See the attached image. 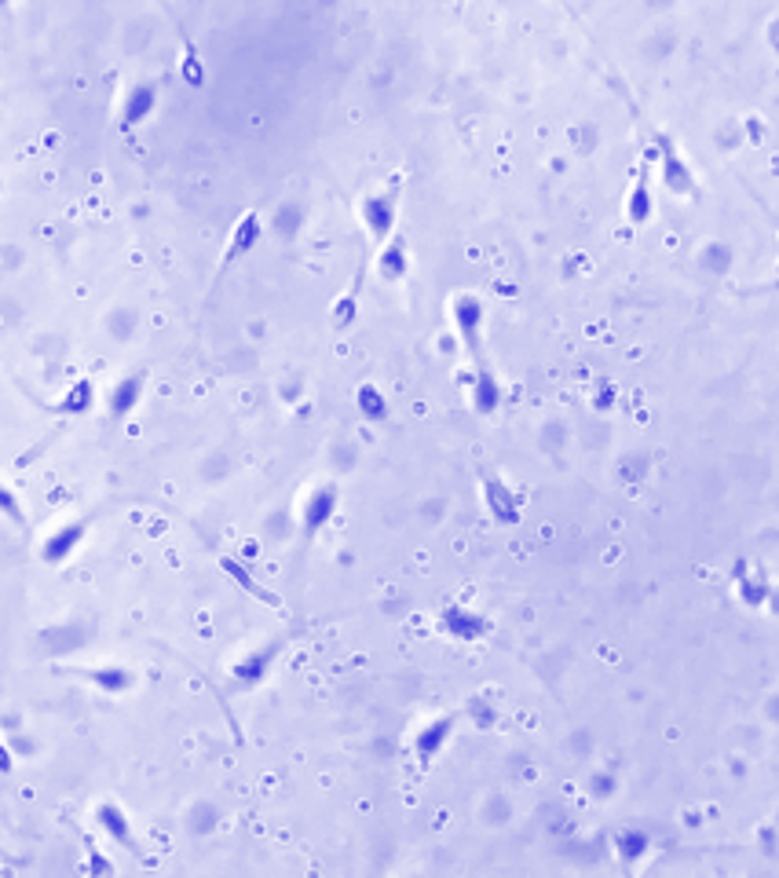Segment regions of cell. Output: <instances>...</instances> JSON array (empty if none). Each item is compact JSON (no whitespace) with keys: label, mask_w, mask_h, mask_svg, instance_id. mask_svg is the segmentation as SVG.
I'll list each match as a JSON object with an SVG mask.
<instances>
[{"label":"cell","mask_w":779,"mask_h":878,"mask_svg":"<svg viewBox=\"0 0 779 878\" xmlns=\"http://www.w3.org/2000/svg\"><path fill=\"white\" fill-rule=\"evenodd\" d=\"M454 322H458V333L465 348H469L472 370H476V377H472V407L480 414H491L498 407V399H502V388H498V377H494L487 352H483V300L476 293H461L454 300Z\"/></svg>","instance_id":"obj_1"},{"label":"cell","mask_w":779,"mask_h":878,"mask_svg":"<svg viewBox=\"0 0 779 878\" xmlns=\"http://www.w3.org/2000/svg\"><path fill=\"white\" fill-rule=\"evenodd\" d=\"M260 235H264V216L257 209H249V213L238 216V224L231 227V235H227V249L220 253V268L216 275H224L238 264V260H246L253 249H257Z\"/></svg>","instance_id":"obj_2"},{"label":"cell","mask_w":779,"mask_h":878,"mask_svg":"<svg viewBox=\"0 0 779 878\" xmlns=\"http://www.w3.org/2000/svg\"><path fill=\"white\" fill-rule=\"evenodd\" d=\"M480 480H483V502H487V513L494 516V524L513 527L516 520H520V502H516L513 487L491 469H483Z\"/></svg>","instance_id":"obj_3"},{"label":"cell","mask_w":779,"mask_h":878,"mask_svg":"<svg viewBox=\"0 0 779 878\" xmlns=\"http://www.w3.org/2000/svg\"><path fill=\"white\" fill-rule=\"evenodd\" d=\"M363 220L377 242H388V238L395 235V220H399V187L370 194L363 202Z\"/></svg>","instance_id":"obj_4"},{"label":"cell","mask_w":779,"mask_h":878,"mask_svg":"<svg viewBox=\"0 0 779 878\" xmlns=\"http://www.w3.org/2000/svg\"><path fill=\"white\" fill-rule=\"evenodd\" d=\"M158 99H161L158 81H139V85H132L129 96H125V103H121V118H118L121 132L129 136L132 129H139V125H143V121H147L150 114L158 110Z\"/></svg>","instance_id":"obj_5"},{"label":"cell","mask_w":779,"mask_h":878,"mask_svg":"<svg viewBox=\"0 0 779 878\" xmlns=\"http://www.w3.org/2000/svg\"><path fill=\"white\" fill-rule=\"evenodd\" d=\"M659 150H662V183H666L670 194H677V198H692L695 176H692V169L684 165L681 150L673 147L670 136H659Z\"/></svg>","instance_id":"obj_6"},{"label":"cell","mask_w":779,"mask_h":878,"mask_svg":"<svg viewBox=\"0 0 779 878\" xmlns=\"http://www.w3.org/2000/svg\"><path fill=\"white\" fill-rule=\"evenodd\" d=\"M651 209H655V202H651V154H648V158L637 165V176H633L630 194H626V220H630L633 227H644L651 220Z\"/></svg>","instance_id":"obj_7"},{"label":"cell","mask_w":779,"mask_h":878,"mask_svg":"<svg viewBox=\"0 0 779 878\" xmlns=\"http://www.w3.org/2000/svg\"><path fill=\"white\" fill-rule=\"evenodd\" d=\"M337 502H341L337 483H322V487H315V491L308 494V502H304V531L315 535V531L337 513Z\"/></svg>","instance_id":"obj_8"},{"label":"cell","mask_w":779,"mask_h":878,"mask_svg":"<svg viewBox=\"0 0 779 878\" xmlns=\"http://www.w3.org/2000/svg\"><path fill=\"white\" fill-rule=\"evenodd\" d=\"M88 410H96V385H92V377H77L74 385L52 403V414H63V418L88 414Z\"/></svg>","instance_id":"obj_9"},{"label":"cell","mask_w":779,"mask_h":878,"mask_svg":"<svg viewBox=\"0 0 779 878\" xmlns=\"http://www.w3.org/2000/svg\"><path fill=\"white\" fill-rule=\"evenodd\" d=\"M143 381H147L143 370L125 374L121 381H114V388H110V414H114L118 421L129 418L132 410L139 407V399H143Z\"/></svg>","instance_id":"obj_10"},{"label":"cell","mask_w":779,"mask_h":878,"mask_svg":"<svg viewBox=\"0 0 779 878\" xmlns=\"http://www.w3.org/2000/svg\"><path fill=\"white\" fill-rule=\"evenodd\" d=\"M275 655H278V644H267V648H260V652L246 655V659L235 666V685L253 688L257 681H264V674L271 670V663H275Z\"/></svg>","instance_id":"obj_11"},{"label":"cell","mask_w":779,"mask_h":878,"mask_svg":"<svg viewBox=\"0 0 779 878\" xmlns=\"http://www.w3.org/2000/svg\"><path fill=\"white\" fill-rule=\"evenodd\" d=\"M377 275L385 282H399L406 275V238L399 235V231L388 238L381 257H377Z\"/></svg>","instance_id":"obj_12"},{"label":"cell","mask_w":779,"mask_h":878,"mask_svg":"<svg viewBox=\"0 0 779 878\" xmlns=\"http://www.w3.org/2000/svg\"><path fill=\"white\" fill-rule=\"evenodd\" d=\"M81 538H85V524H66L63 531H55V535L44 542V549H41L44 560H48V564H63V560L77 549Z\"/></svg>","instance_id":"obj_13"},{"label":"cell","mask_w":779,"mask_h":878,"mask_svg":"<svg viewBox=\"0 0 779 878\" xmlns=\"http://www.w3.org/2000/svg\"><path fill=\"white\" fill-rule=\"evenodd\" d=\"M77 674L85 677V681H92V685L99 688H107V692H125V688L136 685V677L129 674V670H118V666H96V670H77Z\"/></svg>","instance_id":"obj_14"},{"label":"cell","mask_w":779,"mask_h":878,"mask_svg":"<svg viewBox=\"0 0 779 878\" xmlns=\"http://www.w3.org/2000/svg\"><path fill=\"white\" fill-rule=\"evenodd\" d=\"M450 729H454V718L432 721V725H428V729L421 732V736H417V758H421V761H432V758H436V750L450 739Z\"/></svg>","instance_id":"obj_15"},{"label":"cell","mask_w":779,"mask_h":878,"mask_svg":"<svg viewBox=\"0 0 779 878\" xmlns=\"http://www.w3.org/2000/svg\"><path fill=\"white\" fill-rule=\"evenodd\" d=\"M180 44H183V59H180V77L187 81L191 88H202L205 81V66H202V55H198V48L191 44V37H187V30L180 26Z\"/></svg>","instance_id":"obj_16"},{"label":"cell","mask_w":779,"mask_h":878,"mask_svg":"<svg viewBox=\"0 0 779 878\" xmlns=\"http://www.w3.org/2000/svg\"><path fill=\"white\" fill-rule=\"evenodd\" d=\"M220 568H224L227 575H231V579L238 582V586L246 589V593H253L257 600H264V604H275V608H278V597H271V593H267V589L260 586V582L253 579V575H249V571L242 568V564H238L235 557H220Z\"/></svg>","instance_id":"obj_17"},{"label":"cell","mask_w":779,"mask_h":878,"mask_svg":"<svg viewBox=\"0 0 779 878\" xmlns=\"http://www.w3.org/2000/svg\"><path fill=\"white\" fill-rule=\"evenodd\" d=\"M355 407H359V414H363V418H370V421H381L388 414L385 396H381V392H377V385H370V381L355 388Z\"/></svg>","instance_id":"obj_18"},{"label":"cell","mask_w":779,"mask_h":878,"mask_svg":"<svg viewBox=\"0 0 779 878\" xmlns=\"http://www.w3.org/2000/svg\"><path fill=\"white\" fill-rule=\"evenodd\" d=\"M96 816H99V827H103V831H110V835L118 838V842H125V846H132L129 816L121 813L118 805H99Z\"/></svg>","instance_id":"obj_19"}]
</instances>
